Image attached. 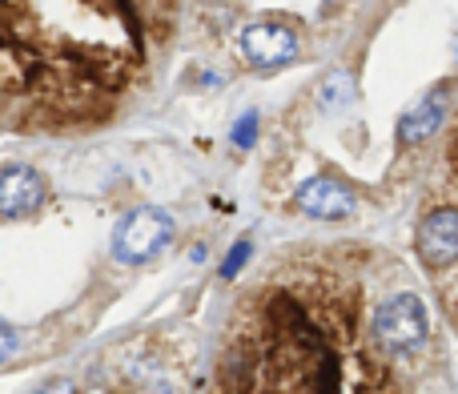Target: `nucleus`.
<instances>
[{
	"mask_svg": "<svg viewBox=\"0 0 458 394\" xmlns=\"http://www.w3.org/2000/svg\"><path fill=\"white\" fill-rule=\"evenodd\" d=\"M298 205L310 213V218H346L350 210H354V197H350L346 185H334V182H306L298 190Z\"/></svg>",
	"mask_w": 458,
	"mask_h": 394,
	"instance_id": "obj_7",
	"label": "nucleus"
},
{
	"mask_svg": "<svg viewBox=\"0 0 458 394\" xmlns=\"http://www.w3.org/2000/svg\"><path fill=\"white\" fill-rule=\"evenodd\" d=\"M245 250H250V245H237V253H229V261L222 266V274H225V278H233L237 270H242V261H245Z\"/></svg>",
	"mask_w": 458,
	"mask_h": 394,
	"instance_id": "obj_10",
	"label": "nucleus"
},
{
	"mask_svg": "<svg viewBox=\"0 0 458 394\" xmlns=\"http://www.w3.org/2000/svg\"><path fill=\"white\" fill-rule=\"evenodd\" d=\"M169 237H174V218L165 210H137L121 221L113 250H117L121 261H145L165 250Z\"/></svg>",
	"mask_w": 458,
	"mask_h": 394,
	"instance_id": "obj_3",
	"label": "nucleus"
},
{
	"mask_svg": "<svg viewBox=\"0 0 458 394\" xmlns=\"http://www.w3.org/2000/svg\"><path fill=\"white\" fill-rule=\"evenodd\" d=\"M242 56L253 69H277V64L298 56V32L282 21H258L245 24L242 32Z\"/></svg>",
	"mask_w": 458,
	"mask_h": 394,
	"instance_id": "obj_4",
	"label": "nucleus"
},
{
	"mask_svg": "<svg viewBox=\"0 0 458 394\" xmlns=\"http://www.w3.org/2000/svg\"><path fill=\"white\" fill-rule=\"evenodd\" d=\"M250 137H253V117H245V125L237 129V145H250Z\"/></svg>",
	"mask_w": 458,
	"mask_h": 394,
	"instance_id": "obj_12",
	"label": "nucleus"
},
{
	"mask_svg": "<svg viewBox=\"0 0 458 394\" xmlns=\"http://www.w3.org/2000/svg\"><path fill=\"white\" fill-rule=\"evenodd\" d=\"M206 394H454L414 274L378 245L274 258L233 298Z\"/></svg>",
	"mask_w": 458,
	"mask_h": 394,
	"instance_id": "obj_1",
	"label": "nucleus"
},
{
	"mask_svg": "<svg viewBox=\"0 0 458 394\" xmlns=\"http://www.w3.org/2000/svg\"><path fill=\"white\" fill-rule=\"evenodd\" d=\"M8 350H13V330H8V326L0 322V358H4Z\"/></svg>",
	"mask_w": 458,
	"mask_h": 394,
	"instance_id": "obj_11",
	"label": "nucleus"
},
{
	"mask_svg": "<svg viewBox=\"0 0 458 394\" xmlns=\"http://www.w3.org/2000/svg\"><path fill=\"white\" fill-rule=\"evenodd\" d=\"M182 8L161 0H0V129L81 137L153 93Z\"/></svg>",
	"mask_w": 458,
	"mask_h": 394,
	"instance_id": "obj_2",
	"label": "nucleus"
},
{
	"mask_svg": "<svg viewBox=\"0 0 458 394\" xmlns=\"http://www.w3.org/2000/svg\"><path fill=\"white\" fill-rule=\"evenodd\" d=\"M45 197V177L29 166H13L0 174V213L4 218H24Z\"/></svg>",
	"mask_w": 458,
	"mask_h": 394,
	"instance_id": "obj_6",
	"label": "nucleus"
},
{
	"mask_svg": "<svg viewBox=\"0 0 458 394\" xmlns=\"http://www.w3.org/2000/svg\"><path fill=\"white\" fill-rule=\"evenodd\" d=\"M438 121H443V101L435 97L430 105H422L414 117H406L403 125H398V137H403V141H422V137H427L430 129L438 125Z\"/></svg>",
	"mask_w": 458,
	"mask_h": 394,
	"instance_id": "obj_8",
	"label": "nucleus"
},
{
	"mask_svg": "<svg viewBox=\"0 0 458 394\" xmlns=\"http://www.w3.org/2000/svg\"><path fill=\"white\" fill-rule=\"evenodd\" d=\"M419 253L430 270H446L458 258V213L454 205L435 210L419 229Z\"/></svg>",
	"mask_w": 458,
	"mask_h": 394,
	"instance_id": "obj_5",
	"label": "nucleus"
},
{
	"mask_svg": "<svg viewBox=\"0 0 458 394\" xmlns=\"http://www.w3.org/2000/svg\"><path fill=\"white\" fill-rule=\"evenodd\" d=\"M40 394H77V382L72 379H53L48 387H40Z\"/></svg>",
	"mask_w": 458,
	"mask_h": 394,
	"instance_id": "obj_9",
	"label": "nucleus"
}]
</instances>
